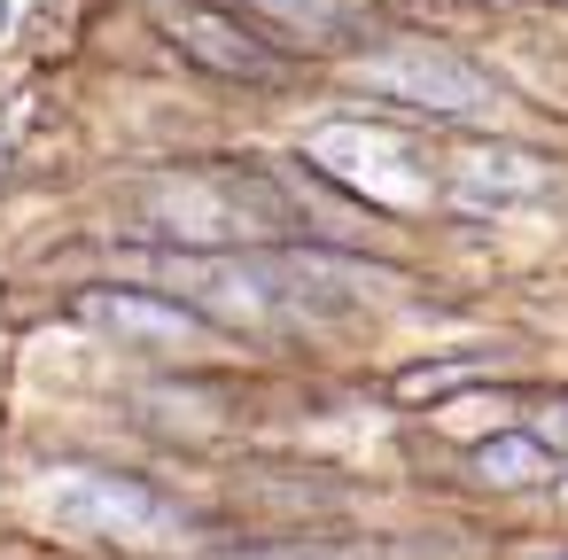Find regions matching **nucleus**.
<instances>
[{
    "label": "nucleus",
    "instance_id": "f257e3e1",
    "mask_svg": "<svg viewBox=\"0 0 568 560\" xmlns=\"http://www.w3.org/2000/svg\"><path fill=\"white\" fill-rule=\"evenodd\" d=\"M141 281L195 304L203 319H327L343 312L366 281L343 273L335 250H288V242H226V250H180V242H141L133 250Z\"/></svg>",
    "mask_w": 568,
    "mask_h": 560
},
{
    "label": "nucleus",
    "instance_id": "0eeeda50",
    "mask_svg": "<svg viewBox=\"0 0 568 560\" xmlns=\"http://www.w3.org/2000/svg\"><path fill=\"white\" fill-rule=\"evenodd\" d=\"M444 187H452V203H459V211H521V203L552 195V187H560V172H552L545 156H529V149L475 141V149H459V156L444 164Z\"/></svg>",
    "mask_w": 568,
    "mask_h": 560
},
{
    "label": "nucleus",
    "instance_id": "f03ea898",
    "mask_svg": "<svg viewBox=\"0 0 568 560\" xmlns=\"http://www.w3.org/2000/svg\"><path fill=\"white\" fill-rule=\"evenodd\" d=\"M125 226L141 242L226 250V242H288L312 218L265 172H164V180H141L125 195Z\"/></svg>",
    "mask_w": 568,
    "mask_h": 560
},
{
    "label": "nucleus",
    "instance_id": "20e7f679",
    "mask_svg": "<svg viewBox=\"0 0 568 560\" xmlns=\"http://www.w3.org/2000/svg\"><path fill=\"white\" fill-rule=\"evenodd\" d=\"M40 490H48V506H55L63 521H79V529H94V537H118V544H172V537H187V513H180L156 482H141V475L48 467Z\"/></svg>",
    "mask_w": 568,
    "mask_h": 560
},
{
    "label": "nucleus",
    "instance_id": "ddd939ff",
    "mask_svg": "<svg viewBox=\"0 0 568 560\" xmlns=\"http://www.w3.org/2000/svg\"><path fill=\"white\" fill-rule=\"evenodd\" d=\"M9 9H17V0H0V24H9Z\"/></svg>",
    "mask_w": 568,
    "mask_h": 560
},
{
    "label": "nucleus",
    "instance_id": "39448f33",
    "mask_svg": "<svg viewBox=\"0 0 568 560\" xmlns=\"http://www.w3.org/2000/svg\"><path fill=\"white\" fill-rule=\"evenodd\" d=\"M366 55V86L374 94H389V102H405V110H428V118H467V110H490V79L467 63V55H452V48H428V40H374V48H358Z\"/></svg>",
    "mask_w": 568,
    "mask_h": 560
},
{
    "label": "nucleus",
    "instance_id": "423d86ee",
    "mask_svg": "<svg viewBox=\"0 0 568 560\" xmlns=\"http://www.w3.org/2000/svg\"><path fill=\"white\" fill-rule=\"evenodd\" d=\"M164 40H172L195 71H211V79L273 86V79L288 71V48H281L265 24L234 17V9H172V17H164Z\"/></svg>",
    "mask_w": 568,
    "mask_h": 560
},
{
    "label": "nucleus",
    "instance_id": "7ed1b4c3",
    "mask_svg": "<svg viewBox=\"0 0 568 560\" xmlns=\"http://www.w3.org/2000/svg\"><path fill=\"white\" fill-rule=\"evenodd\" d=\"M304 164L327 172L335 187L382 203V211H420V203H436V164H428V149H420L413 133H389V125H351V118H335V125L304 133Z\"/></svg>",
    "mask_w": 568,
    "mask_h": 560
},
{
    "label": "nucleus",
    "instance_id": "9d476101",
    "mask_svg": "<svg viewBox=\"0 0 568 560\" xmlns=\"http://www.w3.org/2000/svg\"><path fill=\"white\" fill-rule=\"evenodd\" d=\"M475 475L483 482H545L552 451L537 436H490V444H475Z\"/></svg>",
    "mask_w": 568,
    "mask_h": 560
},
{
    "label": "nucleus",
    "instance_id": "9b49d317",
    "mask_svg": "<svg viewBox=\"0 0 568 560\" xmlns=\"http://www.w3.org/2000/svg\"><path fill=\"white\" fill-rule=\"evenodd\" d=\"M529 436L552 451V467H568V389L560 397H537L529 405Z\"/></svg>",
    "mask_w": 568,
    "mask_h": 560
},
{
    "label": "nucleus",
    "instance_id": "f8f14e48",
    "mask_svg": "<svg viewBox=\"0 0 568 560\" xmlns=\"http://www.w3.org/2000/svg\"><path fill=\"white\" fill-rule=\"evenodd\" d=\"M459 374H475V358H459V366H420V374H405V405H420V397H444V389H459Z\"/></svg>",
    "mask_w": 568,
    "mask_h": 560
},
{
    "label": "nucleus",
    "instance_id": "6e6552de",
    "mask_svg": "<svg viewBox=\"0 0 568 560\" xmlns=\"http://www.w3.org/2000/svg\"><path fill=\"white\" fill-rule=\"evenodd\" d=\"M250 17L288 55H358V48L382 40L374 0H250Z\"/></svg>",
    "mask_w": 568,
    "mask_h": 560
},
{
    "label": "nucleus",
    "instance_id": "4468645a",
    "mask_svg": "<svg viewBox=\"0 0 568 560\" xmlns=\"http://www.w3.org/2000/svg\"><path fill=\"white\" fill-rule=\"evenodd\" d=\"M552 560H568V552H552Z\"/></svg>",
    "mask_w": 568,
    "mask_h": 560
},
{
    "label": "nucleus",
    "instance_id": "1a4fd4ad",
    "mask_svg": "<svg viewBox=\"0 0 568 560\" xmlns=\"http://www.w3.org/2000/svg\"><path fill=\"white\" fill-rule=\"evenodd\" d=\"M87 327H102V335H133V343H187L195 327H203V312L195 304H180V296H164V288H79V304H71Z\"/></svg>",
    "mask_w": 568,
    "mask_h": 560
}]
</instances>
